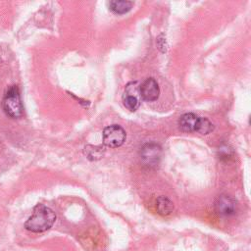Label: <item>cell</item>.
I'll return each instance as SVG.
<instances>
[{
  "label": "cell",
  "instance_id": "30bf717a",
  "mask_svg": "<svg viewBox=\"0 0 251 251\" xmlns=\"http://www.w3.org/2000/svg\"><path fill=\"white\" fill-rule=\"evenodd\" d=\"M156 208H157V211H158L159 214H161L163 216H167V215H169L173 212L174 204L167 197L160 196V197L157 198Z\"/></svg>",
  "mask_w": 251,
  "mask_h": 251
},
{
  "label": "cell",
  "instance_id": "8fae6325",
  "mask_svg": "<svg viewBox=\"0 0 251 251\" xmlns=\"http://www.w3.org/2000/svg\"><path fill=\"white\" fill-rule=\"evenodd\" d=\"M214 129V125L206 118L199 117V121L196 127V132L200 134H208Z\"/></svg>",
  "mask_w": 251,
  "mask_h": 251
},
{
  "label": "cell",
  "instance_id": "52a82bcc",
  "mask_svg": "<svg viewBox=\"0 0 251 251\" xmlns=\"http://www.w3.org/2000/svg\"><path fill=\"white\" fill-rule=\"evenodd\" d=\"M215 208L218 214L222 216H230L235 213L236 201L231 196L223 194L217 198L215 202Z\"/></svg>",
  "mask_w": 251,
  "mask_h": 251
},
{
  "label": "cell",
  "instance_id": "7a4b0ae2",
  "mask_svg": "<svg viewBox=\"0 0 251 251\" xmlns=\"http://www.w3.org/2000/svg\"><path fill=\"white\" fill-rule=\"evenodd\" d=\"M2 108L11 118L17 119L23 116L24 108L18 86L13 85L8 88L2 100Z\"/></svg>",
  "mask_w": 251,
  "mask_h": 251
},
{
  "label": "cell",
  "instance_id": "7c38bea8",
  "mask_svg": "<svg viewBox=\"0 0 251 251\" xmlns=\"http://www.w3.org/2000/svg\"><path fill=\"white\" fill-rule=\"evenodd\" d=\"M103 149L104 148L101 146L87 145V146H85V154H86L87 158H89L91 160H96L103 156V152H104Z\"/></svg>",
  "mask_w": 251,
  "mask_h": 251
},
{
  "label": "cell",
  "instance_id": "9c48e42d",
  "mask_svg": "<svg viewBox=\"0 0 251 251\" xmlns=\"http://www.w3.org/2000/svg\"><path fill=\"white\" fill-rule=\"evenodd\" d=\"M133 6L132 1H125V0H114L109 3V8L110 10L118 15H123L127 13Z\"/></svg>",
  "mask_w": 251,
  "mask_h": 251
},
{
  "label": "cell",
  "instance_id": "ba28073f",
  "mask_svg": "<svg viewBox=\"0 0 251 251\" xmlns=\"http://www.w3.org/2000/svg\"><path fill=\"white\" fill-rule=\"evenodd\" d=\"M199 117L193 113H185L178 120V126L185 132H196Z\"/></svg>",
  "mask_w": 251,
  "mask_h": 251
},
{
  "label": "cell",
  "instance_id": "5b68a950",
  "mask_svg": "<svg viewBox=\"0 0 251 251\" xmlns=\"http://www.w3.org/2000/svg\"><path fill=\"white\" fill-rule=\"evenodd\" d=\"M162 156V149L156 143H146L140 150L141 160L148 167H153L159 164Z\"/></svg>",
  "mask_w": 251,
  "mask_h": 251
},
{
  "label": "cell",
  "instance_id": "8992f818",
  "mask_svg": "<svg viewBox=\"0 0 251 251\" xmlns=\"http://www.w3.org/2000/svg\"><path fill=\"white\" fill-rule=\"evenodd\" d=\"M139 93L140 97L147 102L157 100L160 95V88L156 79L153 77L146 78L139 86Z\"/></svg>",
  "mask_w": 251,
  "mask_h": 251
},
{
  "label": "cell",
  "instance_id": "6da1fadb",
  "mask_svg": "<svg viewBox=\"0 0 251 251\" xmlns=\"http://www.w3.org/2000/svg\"><path fill=\"white\" fill-rule=\"evenodd\" d=\"M56 220L55 213L47 206L38 204L34 207L32 215L27 219L25 226L32 232H42L49 229Z\"/></svg>",
  "mask_w": 251,
  "mask_h": 251
},
{
  "label": "cell",
  "instance_id": "3957f363",
  "mask_svg": "<svg viewBox=\"0 0 251 251\" xmlns=\"http://www.w3.org/2000/svg\"><path fill=\"white\" fill-rule=\"evenodd\" d=\"M126 134L125 129L118 125L106 126L103 130V144L110 148H116L123 145L126 141Z\"/></svg>",
  "mask_w": 251,
  "mask_h": 251
},
{
  "label": "cell",
  "instance_id": "277c9868",
  "mask_svg": "<svg viewBox=\"0 0 251 251\" xmlns=\"http://www.w3.org/2000/svg\"><path fill=\"white\" fill-rule=\"evenodd\" d=\"M140 93H139V86L137 85L136 81L129 82L126 86L125 93L123 95V104L124 106L131 111L134 112L138 109L140 105Z\"/></svg>",
  "mask_w": 251,
  "mask_h": 251
}]
</instances>
